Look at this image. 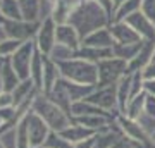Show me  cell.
I'll return each instance as SVG.
<instances>
[{
	"instance_id": "27",
	"label": "cell",
	"mask_w": 155,
	"mask_h": 148,
	"mask_svg": "<svg viewBox=\"0 0 155 148\" xmlns=\"http://www.w3.org/2000/svg\"><path fill=\"white\" fill-rule=\"evenodd\" d=\"M0 11L7 21H22L19 0H0Z\"/></svg>"
},
{
	"instance_id": "44",
	"label": "cell",
	"mask_w": 155,
	"mask_h": 148,
	"mask_svg": "<svg viewBox=\"0 0 155 148\" xmlns=\"http://www.w3.org/2000/svg\"><path fill=\"white\" fill-rule=\"evenodd\" d=\"M152 138H153V141H155V134H153V136H152Z\"/></svg>"
},
{
	"instance_id": "26",
	"label": "cell",
	"mask_w": 155,
	"mask_h": 148,
	"mask_svg": "<svg viewBox=\"0 0 155 148\" xmlns=\"http://www.w3.org/2000/svg\"><path fill=\"white\" fill-rule=\"evenodd\" d=\"M22 21L40 22V0H19Z\"/></svg>"
},
{
	"instance_id": "40",
	"label": "cell",
	"mask_w": 155,
	"mask_h": 148,
	"mask_svg": "<svg viewBox=\"0 0 155 148\" xmlns=\"http://www.w3.org/2000/svg\"><path fill=\"white\" fill-rule=\"evenodd\" d=\"M5 22H7L5 16H4V14H2V11H0V26H4V24H5Z\"/></svg>"
},
{
	"instance_id": "36",
	"label": "cell",
	"mask_w": 155,
	"mask_h": 148,
	"mask_svg": "<svg viewBox=\"0 0 155 148\" xmlns=\"http://www.w3.org/2000/svg\"><path fill=\"white\" fill-rule=\"evenodd\" d=\"M143 77L145 79H155V61H152L143 69Z\"/></svg>"
},
{
	"instance_id": "33",
	"label": "cell",
	"mask_w": 155,
	"mask_h": 148,
	"mask_svg": "<svg viewBox=\"0 0 155 148\" xmlns=\"http://www.w3.org/2000/svg\"><path fill=\"white\" fill-rule=\"evenodd\" d=\"M14 107V97L11 91H2L0 93V109H11Z\"/></svg>"
},
{
	"instance_id": "38",
	"label": "cell",
	"mask_w": 155,
	"mask_h": 148,
	"mask_svg": "<svg viewBox=\"0 0 155 148\" xmlns=\"http://www.w3.org/2000/svg\"><path fill=\"white\" fill-rule=\"evenodd\" d=\"M93 143H95V136L88 138V140H84V141H81V143H76L74 148H93Z\"/></svg>"
},
{
	"instance_id": "13",
	"label": "cell",
	"mask_w": 155,
	"mask_h": 148,
	"mask_svg": "<svg viewBox=\"0 0 155 148\" xmlns=\"http://www.w3.org/2000/svg\"><path fill=\"white\" fill-rule=\"evenodd\" d=\"M81 45L84 47H95V48H112L116 45V40L110 33V28H100L93 33H90L86 38H83Z\"/></svg>"
},
{
	"instance_id": "28",
	"label": "cell",
	"mask_w": 155,
	"mask_h": 148,
	"mask_svg": "<svg viewBox=\"0 0 155 148\" xmlns=\"http://www.w3.org/2000/svg\"><path fill=\"white\" fill-rule=\"evenodd\" d=\"M48 57L54 62H57V64H59V62H66V61L74 59V57H76V52H74V50H71L69 47H64V45L55 43V47L52 48V52L48 54Z\"/></svg>"
},
{
	"instance_id": "15",
	"label": "cell",
	"mask_w": 155,
	"mask_h": 148,
	"mask_svg": "<svg viewBox=\"0 0 155 148\" xmlns=\"http://www.w3.org/2000/svg\"><path fill=\"white\" fill-rule=\"evenodd\" d=\"M47 97H48L54 104L57 105V107H61L66 114L71 115V107H72V100L71 97H69V93H67L66 90V84H64V79H59V81L55 83V86L50 90L48 93H47Z\"/></svg>"
},
{
	"instance_id": "8",
	"label": "cell",
	"mask_w": 155,
	"mask_h": 148,
	"mask_svg": "<svg viewBox=\"0 0 155 148\" xmlns=\"http://www.w3.org/2000/svg\"><path fill=\"white\" fill-rule=\"evenodd\" d=\"M57 43V22L48 17L40 22L38 33L35 36V45L43 55H48Z\"/></svg>"
},
{
	"instance_id": "2",
	"label": "cell",
	"mask_w": 155,
	"mask_h": 148,
	"mask_svg": "<svg viewBox=\"0 0 155 148\" xmlns=\"http://www.w3.org/2000/svg\"><path fill=\"white\" fill-rule=\"evenodd\" d=\"M57 66L61 69V76L67 81L88 84V86H97L98 84V67L93 62L74 57L71 61L59 62Z\"/></svg>"
},
{
	"instance_id": "29",
	"label": "cell",
	"mask_w": 155,
	"mask_h": 148,
	"mask_svg": "<svg viewBox=\"0 0 155 148\" xmlns=\"http://www.w3.org/2000/svg\"><path fill=\"white\" fill-rule=\"evenodd\" d=\"M24 43L21 40H14V38H7L0 43V59H11L12 55L16 54L19 47Z\"/></svg>"
},
{
	"instance_id": "9",
	"label": "cell",
	"mask_w": 155,
	"mask_h": 148,
	"mask_svg": "<svg viewBox=\"0 0 155 148\" xmlns=\"http://www.w3.org/2000/svg\"><path fill=\"white\" fill-rule=\"evenodd\" d=\"M26 122H28V134H29V143H31V148H38L43 146L47 138L50 136L52 129L48 127V124L40 117L36 112H29L26 115Z\"/></svg>"
},
{
	"instance_id": "46",
	"label": "cell",
	"mask_w": 155,
	"mask_h": 148,
	"mask_svg": "<svg viewBox=\"0 0 155 148\" xmlns=\"http://www.w3.org/2000/svg\"><path fill=\"white\" fill-rule=\"evenodd\" d=\"M0 62H2V59H0Z\"/></svg>"
},
{
	"instance_id": "24",
	"label": "cell",
	"mask_w": 155,
	"mask_h": 148,
	"mask_svg": "<svg viewBox=\"0 0 155 148\" xmlns=\"http://www.w3.org/2000/svg\"><path fill=\"white\" fill-rule=\"evenodd\" d=\"M145 100H147V93L141 91L140 95L133 97V98L127 102V107H126V115L127 119H133V121H138L140 117L145 114Z\"/></svg>"
},
{
	"instance_id": "21",
	"label": "cell",
	"mask_w": 155,
	"mask_h": 148,
	"mask_svg": "<svg viewBox=\"0 0 155 148\" xmlns=\"http://www.w3.org/2000/svg\"><path fill=\"white\" fill-rule=\"evenodd\" d=\"M76 57L84 59L88 62H93V64H98V62L105 61V59H110L114 55H112V48H95V47L81 45V48L76 52Z\"/></svg>"
},
{
	"instance_id": "43",
	"label": "cell",
	"mask_w": 155,
	"mask_h": 148,
	"mask_svg": "<svg viewBox=\"0 0 155 148\" xmlns=\"http://www.w3.org/2000/svg\"><path fill=\"white\" fill-rule=\"evenodd\" d=\"M152 61H155V52H153V59H152Z\"/></svg>"
},
{
	"instance_id": "22",
	"label": "cell",
	"mask_w": 155,
	"mask_h": 148,
	"mask_svg": "<svg viewBox=\"0 0 155 148\" xmlns=\"http://www.w3.org/2000/svg\"><path fill=\"white\" fill-rule=\"evenodd\" d=\"M43 64H45V55L36 48L31 61V71H29V79L35 83V86L38 91L43 93Z\"/></svg>"
},
{
	"instance_id": "7",
	"label": "cell",
	"mask_w": 155,
	"mask_h": 148,
	"mask_svg": "<svg viewBox=\"0 0 155 148\" xmlns=\"http://www.w3.org/2000/svg\"><path fill=\"white\" fill-rule=\"evenodd\" d=\"M116 124L119 126L122 136L127 138L129 141L136 143V145H150V143H155L153 140H152V136L147 134V131L140 126L138 121H133V119H127L126 115L117 114L116 115Z\"/></svg>"
},
{
	"instance_id": "4",
	"label": "cell",
	"mask_w": 155,
	"mask_h": 148,
	"mask_svg": "<svg viewBox=\"0 0 155 148\" xmlns=\"http://www.w3.org/2000/svg\"><path fill=\"white\" fill-rule=\"evenodd\" d=\"M97 67H98V84L97 86L117 84V81L127 74V62L117 57H110V59L98 62Z\"/></svg>"
},
{
	"instance_id": "20",
	"label": "cell",
	"mask_w": 155,
	"mask_h": 148,
	"mask_svg": "<svg viewBox=\"0 0 155 148\" xmlns=\"http://www.w3.org/2000/svg\"><path fill=\"white\" fill-rule=\"evenodd\" d=\"M62 138H66L67 141H71L72 145H76V143H81L84 140H88V138H93L97 133L91 131V129H86L84 126H79L76 122H72L69 127H66L64 131L59 133Z\"/></svg>"
},
{
	"instance_id": "45",
	"label": "cell",
	"mask_w": 155,
	"mask_h": 148,
	"mask_svg": "<svg viewBox=\"0 0 155 148\" xmlns=\"http://www.w3.org/2000/svg\"><path fill=\"white\" fill-rule=\"evenodd\" d=\"M38 148H45V146H38Z\"/></svg>"
},
{
	"instance_id": "3",
	"label": "cell",
	"mask_w": 155,
	"mask_h": 148,
	"mask_svg": "<svg viewBox=\"0 0 155 148\" xmlns=\"http://www.w3.org/2000/svg\"><path fill=\"white\" fill-rule=\"evenodd\" d=\"M33 112H36V114L48 124L50 129L55 131V133L64 131L66 127H69L72 124L71 115L66 114L61 107H57L45 93L36 95V98H35V102H33Z\"/></svg>"
},
{
	"instance_id": "37",
	"label": "cell",
	"mask_w": 155,
	"mask_h": 148,
	"mask_svg": "<svg viewBox=\"0 0 155 148\" xmlns=\"http://www.w3.org/2000/svg\"><path fill=\"white\" fill-rule=\"evenodd\" d=\"M143 91L150 97H155V79H145V88Z\"/></svg>"
},
{
	"instance_id": "1",
	"label": "cell",
	"mask_w": 155,
	"mask_h": 148,
	"mask_svg": "<svg viewBox=\"0 0 155 148\" xmlns=\"http://www.w3.org/2000/svg\"><path fill=\"white\" fill-rule=\"evenodd\" d=\"M67 22L79 33L81 41H83V38H86L90 33H93L100 28L110 26L112 21L109 14L95 0H81V4L72 11Z\"/></svg>"
},
{
	"instance_id": "14",
	"label": "cell",
	"mask_w": 155,
	"mask_h": 148,
	"mask_svg": "<svg viewBox=\"0 0 155 148\" xmlns=\"http://www.w3.org/2000/svg\"><path fill=\"white\" fill-rule=\"evenodd\" d=\"M57 43L64 45V47H69L71 50L78 52L81 48V36H79V33L69 22L57 24Z\"/></svg>"
},
{
	"instance_id": "32",
	"label": "cell",
	"mask_w": 155,
	"mask_h": 148,
	"mask_svg": "<svg viewBox=\"0 0 155 148\" xmlns=\"http://www.w3.org/2000/svg\"><path fill=\"white\" fill-rule=\"evenodd\" d=\"M140 12H141L143 16H147L150 21L155 24V0H143Z\"/></svg>"
},
{
	"instance_id": "23",
	"label": "cell",
	"mask_w": 155,
	"mask_h": 148,
	"mask_svg": "<svg viewBox=\"0 0 155 148\" xmlns=\"http://www.w3.org/2000/svg\"><path fill=\"white\" fill-rule=\"evenodd\" d=\"M141 2H143V0H126V2H122L121 5L116 9L114 16H112V22L126 21L129 16H133V14L140 12V9H141Z\"/></svg>"
},
{
	"instance_id": "19",
	"label": "cell",
	"mask_w": 155,
	"mask_h": 148,
	"mask_svg": "<svg viewBox=\"0 0 155 148\" xmlns=\"http://www.w3.org/2000/svg\"><path fill=\"white\" fill-rule=\"evenodd\" d=\"M143 43L145 41H140V43H116L112 47V55L129 64L131 61H134L138 57V54L143 48Z\"/></svg>"
},
{
	"instance_id": "39",
	"label": "cell",
	"mask_w": 155,
	"mask_h": 148,
	"mask_svg": "<svg viewBox=\"0 0 155 148\" xmlns=\"http://www.w3.org/2000/svg\"><path fill=\"white\" fill-rule=\"evenodd\" d=\"M9 36H7V33H5V28L4 26H0V43L4 41V40H7Z\"/></svg>"
},
{
	"instance_id": "18",
	"label": "cell",
	"mask_w": 155,
	"mask_h": 148,
	"mask_svg": "<svg viewBox=\"0 0 155 148\" xmlns=\"http://www.w3.org/2000/svg\"><path fill=\"white\" fill-rule=\"evenodd\" d=\"M116 93H117V107L119 114L124 115L127 107V102L131 100V72H127L126 76H122L116 84Z\"/></svg>"
},
{
	"instance_id": "25",
	"label": "cell",
	"mask_w": 155,
	"mask_h": 148,
	"mask_svg": "<svg viewBox=\"0 0 155 148\" xmlns=\"http://www.w3.org/2000/svg\"><path fill=\"white\" fill-rule=\"evenodd\" d=\"M64 79V77H62ZM64 84H66V90L69 97H71L72 104H76V102H81L88 97L91 91H93L97 86H88V84H79V83H72V81H67L64 79Z\"/></svg>"
},
{
	"instance_id": "6",
	"label": "cell",
	"mask_w": 155,
	"mask_h": 148,
	"mask_svg": "<svg viewBox=\"0 0 155 148\" xmlns=\"http://www.w3.org/2000/svg\"><path fill=\"white\" fill-rule=\"evenodd\" d=\"M86 102L98 109L110 112V114H119L117 107V93H116V84L112 86H97L91 93L86 97Z\"/></svg>"
},
{
	"instance_id": "34",
	"label": "cell",
	"mask_w": 155,
	"mask_h": 148,
	"mask_svg": "<svg viewBox=\"0 0 155 148\" xmlns=\"http://www.w3.org/2000/svg\"><path fill=\"white\" fill-rule=\"evenodd\" d=\"M95 2H97V4H98L107 14H109V17H110V21H112V16H114V11H116L114 2H112V0H95Z\"/></svg>"
},
{
	"instance_id": "16",
	"label": "cell",
	"mask_w": 155,
	"mask_h": 148,
	"mask_svg": "<svg viewBox=\"0 0 155 148\" xmlns=\"http://www.w3.org/2000/svg\"><path fill=\"white\" fill-rule=\"evenodd\" d=\"M0 83H2L4 91H11V93L21 83V79L16 74V71H14V67H12L9 59H2V62H0Z\"/></svg>"
},
{
	"instance_id": "35",
	"label": "cell",
	"mask_w": 155,
	"mask_h": 148,
	"mask_svg": "<svg viewBox=\"0 0 155 148\" xmlns=\"http://www.w3.org/2000/svg\"><path fill=\"white\" fill-rule=\"evenodd\" d=\"M145 114L155 119V97L147 95V100H145Z\"/></svg>"
},
{
	"instance_id": "30",
	"label": "cell",
	"mask_w": 155,
	"mask_h": 148,
	"mask_svg": "<svg viewBox=\"0 0 155 148\" xmlns=\"http://www.w3.org/2000/svg\"><path fill=\"white\" fill-rule=\"evenodd\" d=\"M43 146L45 148H74V145L71 141H67L66 138H62L59 133L52 131L50 136L47 138V141H45Z\"/></svg>"
},
{
	"instance_id": "42",
	"label": "cell",
	"mask_w": 155,
	"mask_h": 148,
	"mask_svg": "<svg viewBox=\"0 0 155 148\" xmlns=\"http://www.w3.org/2000/svg\"><path fill=\"white\" fill-rule=\"evenodd\" d=\"M2 91H4V88H2V83H0V93H2Z\"/></svg>"
},
{
	"instance_id": "10",
	"label": "cell",
	"mask_w": 155,
	"mask_h": 148,
	"mask_svg": "<svg viewBox=\"0 0 155 148\" xmlns=\"http://www.w3.org/2000/svg\"><path fill=\"white\" fill-rule=\"evenodd\" d=\"M5 33L9 38L21 40V41H28V40H35L36 33H38L40 22H28V21H7L4 24Z\"/></svg>"
},
{
	"instance_id": "5",
	"label": "cell",
	"mask_w": 155,
	"mask_h": 148,
	"mask_svg": "<svg viewBox=\"0 0 155 148\" xmlns=\"http://www.w3.org/2000/svg\"><path fill=\"white\" fill-rule=\"evenodd\" d=\"M36 52V45H35V40H28L19 47L16 54L12 55L11 59V64L14 67L16 74L19 76L21 81L24 79H29V71H31V61H33V55Z\"/></svg>"
},
{
	"instance_id": "11",
	"label": "cell",
	"mask_w": 155,
	"mask_h": 148,
	"mask_svg": "<svg viewBox=\"0 0 155 148\" xmlns=\"http://www.w3.org/2000/svg\"><path fill=\"white\" fill-rule=\"evenodd\" d=\"M126 22L141 36L143 41H155V24L147 16H143L141 12H136L133 16H129L126 19Z\"/></svg>"
},
{
	"instance_id": "17",
	"label": "cell",
	"mask_w": 155,
	"mask_h": 148,
	"mask_svg": "<svg viewBox=\"0 0 155 148\" xmlns=\"http://www.w3.org/2000/svg\"><path fill=\"white\" fill-rule=\"evenodd\" d=\"M61 69L57 66V62H54L48 55H45V64H43V93L47 95L55 86V83L61 79Z\"/></svg>"
},
{
	"instance_id": "12",
	"label": "cell",
	"mask_w": 155,
	"mask_h": 148,
	"mask_svg": "<svg viewBox=\"0 0 155 148\" xmlns=\"http://www.w3.org/2000/svg\"><path fill=\"white\" fill-rule=\"evenodd\" d=\"M110 33L116 40V43H140L143 41L133 28L129 26L126 21H117V22H110Z\"/></svg>"
},
{
	"instance_id": "41",
	"label": "cell",
	"mask_w": 155,
	"mask_h": 148,
	"mask_svg": "<svg viewBox=\"0 0 155 148\" xmlns=\"http://www.w3.org/2000/svg\"><path fill=\"white\" fill-rule=\"evenodd\" d=\"M112 2H114V5H116V9H117V7L121 5L122 2H126V0H112ZM114 12H116V11H114Z\"/></svg>"
},
{
	"instance_id": "31",
	"label": "cell",
	"mask_w": 155,
	"mask_h": 148,
	"mask_svg": "<svg viewBox=\"0 0 155 148\" xmlns=\"http://www.w3.org/2000/svg\"><path fill=\"white\" fill-rule=\"evenodd\" d=\"M145 88V77H143V71H136L131 72V98L140 95Z\"/></svg>"
}]
</instances>
